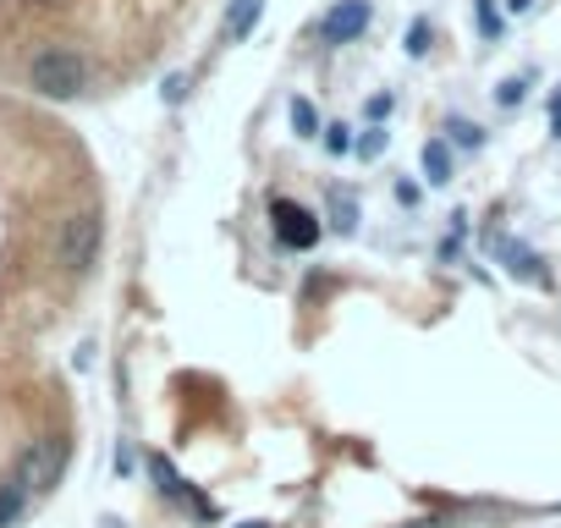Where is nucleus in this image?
Returning a JSON list of instances; mask_svg holds the SVG:
<instances>
[{"mask_svg": "<svg viewBox=\"0 0 561 528\" xmlns=\"http://www.w3.org/2000/svg\"><path fill=\"white\" fill-rule=\"evenodd\" d=\"M28 89L39 100H78L89 89V61L67 45H45L34 61H28Z\"/></svg>", "mask_w": 561, "mask_h": 528, "instance_id": "1", "label": "nucleus"}, {"mask_svg": "<svg viewBox=\"0 0 561 528\" xmlns=\"http://www.w3.org/2000/svg\"><path fill=\"white\" fill-rule=\"evenodd\" d=\"M100 248H105V220L100 209H72L61 226H56V264L67 276H89L100 264Z\"/></svg>", "mask_w": 561, "mask_h": 528, "instance_id": "2", "label": "nucleus"}, {"mask_svg": "<svg viewBox=\"0 0 561 528\" xmlns=\"http://www.w3.org/2000/svg\"><path fill=\"white\" fill-rule=\"evenodd\" d=\"M67 462H72V440H67L61 429H50V435H34V440L18 451L12 473H18V479L34 490V501H39V495H50V490L61 484Z\"/></svg>", "mask_w": 561, "mask_h": 528, "instance_id": "3", "label": "nucleus"}, {"mask_svg": "<svg viewBox=\"0 0 561 528\" xmlns=\"http://www.w3.org/2000/svg\"><path fill=\"white\" fill-rule=\"evenodd\" d=\"M270 231H275V242L280 248H293V253H309L314 242H320V215L309 209V204H298V198H270Z\"/></svg>", "mask_w": 561, "mask_h": 528, "instance_id": "4", "label": "nucleus"}, {"mask_svg": "<svg viewBox=\"0 0 561 528\" xmlns=\"http://www.w3.org/2000/svg\"><path fill=\"white\" fill-rule=\"evenodd\" d=\"M369 0H336V7L325 12V23H320V39L325 45H353V39H364V28H369Z\"/></svg>", "mask_w": 561, "mask_h": 528, "instance_id": "5", "label": "nucleus"}, {"mask_svg": "<svg viewBox=\"0 0 561 528\" xmlns=\"http://www.w3.org/2000/svg\"><path fill=\"white\" fill-rule=\"evenodd\" d=\"M495 253H501V264H506V276H517V282H534V287H545V282H550L534 248H523V242H495Z\"/></svg>", "mask_w": 561, "mask_h": 528, "instance_id": "6", "label": "nucleus"}, {"mask_svg": "<svg viewBox=\"0 0 561 528\" xmlns=\"http://www.w3.org/2000/svg\"><path fill=\"white\" fill-rule=\"evenodd\" d=\"M28 506H34V490H28L18 473H7V479H0V528L23 523V517H28Z\"/></svg>", "mask_w": 561, "mask_h": 528, "instance_id": "7", "label": "nucleus"}, {"mask_svg": "<svg viewBox=\"0 0 561 528\" xmlns=\"http://www.w3.org/2000/svg\"><path fill=\"white\" fill-rule=\"evenodd\" d=\"M149 479H154V490H160L165 501H176V506H187V501H193V484L165 462V451H154V457H149Z\"/></svg>", "mask_w": 561, "mask_h": 528, "instance_id": "8", "label": "nucleus"}, {"mask_svg": "<svg viewBox=\"0 0 561 528\" xmlns=\"http://www.w3.org/2000/svg\"><path fill=\"white\" fill-rule=\"evenodd\" d=\"M419 165H424V182L430 187H446L451 182V144L446 138H430L424 154H419Z\"/></svg>", "mask_w": 561, "mask_h": 528, "instance_id": "9", "label": "nucleus"}, {"mask_svg": "<svg viewBox=\"0 0 561 528\" xmlns=\"http://www.w3.org/2000/svg\"><path fill=\"white\" fill-rule=\"evenodd\" d=\"M259 18H264V0H231V18H226V39L237 45V39H248L253 28H259Z\"/></svg>", "mask_w": 561, "mask_h": 528, "instance_id": "10", "label": "nucleus"}, {"mask_svg": "<svg viewBox=\"0 0 561 528\" xmlns=\"http://www.w3.org/2000/svg\"><path fill=\"white\" fill-rule=\"evenodd\" d=\"M287 116H293V133H298V138H320V133H325V122H320L314 100H304V94H293Z\"/></svg>", "mask_w": 561, "mask_h": 528, "instance_id": "11", "label": "nucleus"}, {"mask_svg": "<svg viewBox=\"0 0 561 528\" xmlns=\"http://www.w3.org/2000/svg\"><path fill=\"white\" fill-rule=\"evenodd\" d=\"M331 231H342V237L358 231V198L353 193H331Z\"/></svg>", "mask_w": 561, "mask_h": 528, "instance_id": "12", "label": "nucleus"}, {"mask_svg": "<svg viewBox=\"0 0 561 528\" xmlns=\"http://www.w3.org/2000/svg\"><path fill=\"white\" fill-rule=\"evenodd\" d=\"M446 133H451V144H457V149H484V127H473V122H462V116H451V122H446Z\"/></svg>", "mask_w": 561, "mask_h": 528, "instance_id": "13", "label": "nucleus"}, {"mask_svg": "<svg viewBox=\"0 0 561 528\" xmlns=\"http://www.w3.org/2000/svg\"><path fill=\"white\" fill-rule=\"evenodd\" d=\"M320 144H325V154H353V127L331 122V127L320 133Z\"/></svg>", "mask_w": 561, "mask_h": 528, "instance_id": "14", "label": "nucleus"}, {"mask_svg": "<svg viewBox=\"0 0 561 528\" xmlns=\"http://www.w3.org/2000/svg\"><path fill=\"white\" fill-rule=\"evenodd\" d=\"M430 39H435V34H430V23H424V18H413V23H408V56H413V61H419V56H430Z\"/></svg>", "mask_w": 561, "mask_h": 528, "instance_id": "15", "label": "nucleus"}, {"mask_svg": "<svg viewBox=\"0 0 561 528\" xmlns=\"http://www.w3.org/2000/svg\"><path fill=\"white\" fill-rule=\"evenodd\" d=\"M473 18H479V34H484V39H495V34H501V18H495L490 0H473Z\"/></svg>", "mask_w": 561, "mask_h": 528, "instance_id": "16", "label": "nucleus"}, {"mask_svg": "<svg viewBox=\"0 0 561 528\" xmlns=\"http://www.w3.org/2000/svg\"><path fill=\"white\" fill-rule=\"evenodd\" d=\"M523 94H528V78H506L495 89V105H523Z\"/></svg>", "mask_w": 561, "mask_h": 528, "instance_id": "17", "label": "nucleus"}, {"mask_svg": "<svg viewBox=\"0 0 561 528\" xmlns=\"http://www.w3.org/2000/svg\"><path fill=\"white\" fill-rule=\"evenodd\" d=\"M391 111H397V100H391V94H369V105H364V116H369V122H386Z\"/></svg>", "mask_w": 561, "mask_h": 528, "instance_id": "18", "label": "nucleus"}, {"mask_svg": "<svg viewBox=\"0 0 561 528\" xmlns=\"http://www.w3.org/2000/svg\"><path fill=\"white\" fill-rule=\"evenodd\" d=\"M353 149H358V154H364V160H375V154H380V149H386V133H380V127H369V133H364V138H358V144H353Z\"/></svg>", "mask_w": 561, "mask_h": 528, "instance_id": "19", "label": "nucleus"}, {"mask_svg": "<svg viewBox=\"0 0 561 528\" xmlns=\"http://www.w3.org/2000/svg\"><path fill=\"white\" fill-rule=\"evenodd\" d=\"M160 94H165V105H182V100H187V78H182V72H171Z\"/></svg>", "mask_w": 561, "mask_h": 528, "instance_id": "20", "label": "nucleus"}, {"mask_svg": "<svg viewBox=\"0 0 561 528\" xmlns=\"http://www.w3.org/2000/svg\"><path fill=\"white\" fill-rule=\"evenodd\" d=\"M116 473H133V446L122 440V451H116Z\"/></svg>", "mask_w": 561, "mask_h": 528, "instance_id": "21", "label": "nucleus"}, {"mask_svg": "<svg viewBox=\"0 0 561 528\" xmlns=\"http://www.w3.org/2000/svg\"><path fill=\"white\" fill-rule=\"evenodd\" d=\"M550 127H556V138H561V89L550 94Z\"/></svg>", "mask_w": 561, "mask_h": 528, "instance_id": "22", "label": "nucleus"}, {"mask_svg": "<svg viewBox=\"0 0 561 528\" xmlns=\"http://www.w3.org/2000/svg\"><path fill=\"white\" fill-rule=\"evenodd\" d=\"M528 7H534V0H506V12H517V18H523Z\"/></svg>", "mask_w": 561, "mask_h": 528, "instance_id": "23", "label": "nucleus"}, {"mask_svg": "<svg viewBox=\"0 0 561 528\" xmlns=\"http://www.w3.org/2000/svg\"><path fill=\"white\" fill-rule=\"evenodd\" d=\"M237 528H264V523H237Z\"/></svg>", "mask_w": 561, "mask_h": 528, "instance_id": "24", "label": "nucleus"}]
</instances>
